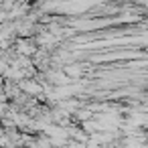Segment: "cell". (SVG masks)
Returning <instances> with one entry per match:
<instances>
[{
  "mask_svg": "<svg viewBox=\"0 0 148 148\" xmlns=\"http://www.w3.org/2000/svg\"><path fill=\"white\" fill-rule=\"evenodd\" d=\"M146 138H148V136H146Z\"/></svg>",
  "mask_w": 148,
  "mask_h": 148,
  "instance_id": "obj_1",
  "label": "cell"
}]
</instances>
